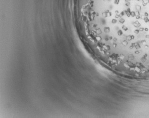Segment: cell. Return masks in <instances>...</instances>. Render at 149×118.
Instances as JSON below:
<instances>
[{
    "label": "cell",
    "mask_w": 149,
    "mask_h": 118,
    "mask_svg": "<svg viewBox=\"0 0 149 118\" xmlns=\"http://www.w3.org/2000/svg\"><path fill=\"white\" fill-rule=\"evenodd\" d=\"M99 32L110 40L149 43V0H79Z\"/></svg>",
    "instance_id": "6da1fadb"
}]
</instances>
